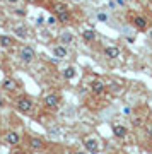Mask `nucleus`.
Returning <instances> with one entry per match:
<instances>
[{
  "instance_id": "nucleus-1",
  "label": "nucleus",
  "mask_w": 152,
  "mask_h": 154,
  "mask_svg": "<svg viewBox=\"0 0 152 154\" xmlns=\"http://www.w3.org/2000/svg\"><path fill=\"white\" fill-rule=\"evenodd\" d=\"M126 17H128L130 24L137 29V31H142V33H144V31H147V29H149V19H147L145 16L137 14V12H133V11H128Z\"/></svg>"
},
{
  "instance_id": "nucleus-2",
  "label": "nucleus",
  "mask_w": 152,
  "mask_h": 154,
  "mask_svg": "<svg viewBox=\"0 0 152 154\" xmlns=\"http://www.w3.org/2000/svg\"><path fill=\"white\" fill-rule=\"evenodd\" d=\"M34 108V101L31 99V96L27 94H19L16 98V110L19 113H24V115H29Z\"/></svg>"
},
{
  "instance_id": "nucleus-3",
  "label": "nucleus",
  "mask_w": 152,
  "mask_h": 154,
  "mask_svg": "<svg viewBox=\"0 0 152 154\" xmlns=\"http://www.w3.org/2000/svg\"><path fill=\"white\" fill-rule=\"evenodd\" d=\"M60 103H62V94L58 91H50L43 96V105L48 110H56Z\"/></svg>"
},
{
  "instance_id": "nucleus-4",
  "label": "nucleus",
  "mask_w": 152,
  "mask_h": 154,
  "mask_svg": "<svg viewBox=\"0 0 152 154\" xmlns=\"http://www.w3.org/2000/svg\"><path fill=\"white\" fill-rule=\"evenodd\" d=\"M2 142L9 147H17L22 142V135L17 130H7V132L2 134Z\"/></svg>"
},
{
  "instance_id": "nucleus-5",
  "label": "nucleus",
  "mask_w": 152,
  "mask_h": 154,
  "mask_svg": "<svg viewBox=\"0 0 152 154\" xmlns=\"http://www.w3.org/2000/svg\"><path fill=\"white\" fill-rule=\"evenodd\" d=\"M19 58H21L22 63H33L36 60V50L29 45H24L19 48Z\"/></svg>"
},
{
  "instance_id": "nucleus-6",
  "label": "nucleus",
  "mask_w": 152,
  "mask_h": 154,
  "mask_svg": "<svg viewBox=\"0 0 152 154\" xmlns=\"http://www.w3.org/2000/svg\"><path fill=\"white\" fill-rule=\"evenodd\" d=\"M27 147H29V151L39 152V151H44V149H46V142H44L43 137H38V135H27Z\"/></svg>"
},
{
  "instance_id": "nucleus-7",
  "label": "nucleus",
  "mask_w": 152,
  "mask_h": 154,
  "mask_svg": "<svg viewBox=\"0 0 152 154\" xmlns=\"http://www.w3.org/2000/svg\"><path fill=\"white\" fill-rule=\"evenodd\" d=\"M82 144H84V149H86L87 152H98L99 151V140L96 135H87V137H84Z\"/></svg>"
},
{
  "instance_id": "nucleus-8",
  "label": "nucleus",
  "mask_w": 152,
  "mask_h": 154,
  "mask_svg": "<svg viewBox=\"0 0 152 154\" xmlns=\"http://www.w3.org/2000/svg\"><path fill=\"white\" fill-rule=\"evenodd\" d=\"M0 88H2V91L4 93H16L17 89H19V82H17L14 77H5L4 81H2V84H0Z\"/></svg>"
},
{
  "instance_id": "nucleus-9",
  "label": "nucleus",
  "mask_w": 152,
  "mask_h": 154,
  "mask_svg": "<svg viewBox=\"0 0 152 154\" xmlns=\"http://www.w3.org/2000/svg\"><path fill=\"white\" fill-rule=\"evenodd\" d=\"M89 88H91V93L96 94V96H101L104 93V89H106V82H104L103 79H93L91 84H89Z\"/></svg>"
},
{
  "instance_id": "nucleus-10",
  "label": "nucleus",
  "mask_w": 152,
  "mask_h": 154,
  "mask_svg": "<svg viewBox=\"0 0 152 154\" xmlns=\"http://www.w3.org/2000/svg\"><path fill=\"white\" fill-rule=\"evenodd\" d=\"M53 57H56L58 60H65L67 57H68V48H67V45H55L53 46Z\"/></svg>"
},
{
  "instance_id": "nucleus-11",
  "label": "nucleus",
  "mask_w": 152,
  "mask_h": 154,
  "mask_svg": "<svg viewBox=\"0 0 152 154\" xmlns=\"http://www.w3.org/2000/svg\"><path fill=\"white\" fill-rule=\"evenodd\" d=\"M103 55L106 57V58H109V60H114V58H118V57L121 55V50H120V46L111 45V46H106V48L103 50Z\"/></svg>"
},
{
  "instance_id": "nucleus-12",
  "label": "nucleus",
  "mask_w": 152,
  "mask_h": 154,
  "mask_svg": "<svg viewBox=\"0 0 152 154\" xmlns=\"http://www.w3.org/2000/svg\"><path fill=\"white\" fill-rule=\"evenodd\" d=\"M111 130H113V135L116 139H125L126 137V127L118 123V122H114L113 125H111Z\"/></svg>"
},
{
  "instance_id": "nucleus-13",
  "label": "nucleus",
  "mask_w": 152,
  "mask_h": 154,
  "mask_svg": "<svg viewBox=\"0 0 152 154\" xmlns=\"http://www.w3.org/2000/svg\"><path fill=\"white\" fill-rule=\"evenodd\" d=\"M68 11V5H67V2H63V0H55L53 4H51V12H53L55 16L56 14H62V12Z\"/></svg>"
},
{
  "instance_id": "nucleus-14",
  "label": "nucleus",
  "mask_w": 152,
  "mask_h": 154,
  "mask_svg": "<svg viewBox=\"0 0 152 154\" xmlns=\"http://www.w3.org/2000/svg\"><path fill=\"white\" fill-rule=\"evenodd\" d=\"M12 33H14V36H17V38H21V39H26L27 36H29V33H27V28L24 26V24L14 26V29H12Z\"/></svg>"
},
{
  "instance_id": "nucleus-15",
  "label": "nucleus",
  "mask_w": 152,
  "mask_h": 154,
  "mask_svg": "<svg viewBox=\"0 0 152 154\" xmlns=\"http://www.w3.org/2000/svg\"><path fill=\"white\" fill-rule=\"evenodd\" d=\"M96 38H98L96 29H84V31H82V39H84L86 43H93V41H96Z\"/></svg>"
},
{
  "instance_id": "nucleus-16",
  "label": "nucleus",
  "mask_w": 152,
  "mask_h": 154,
  "mask_svg": "<svg viewBox=\"0 0 152 154\" xmlns=\"http://www.w3.org/2000/svg\"><path fill=\"white\" fill-rule=\"evenodd\" d=\"M16 45V39L7 36V34H0V46L2 48H12Z\"/></svg>"
},
{
  "instance_id": "nucleus-17",
  "label": "nucleus",
  "mask_w": 152,
  "mask_h": 154,
  "mask_svg": "<svg viewBox=\"0 0 152 154\" xmlns=\"http://www.w3.org/2000/svg\"><path fill=\"white\" fill-rule=\"evenodd\" d=\"M58 43L62 45H72L74 43V34L70 31H63V33L58 36Z\"/></svg>"
},
{
  "instance_id": "nucleus-18",
  "label": "nucleus",
  "mask_w": 152,
  "mask_h": 154,
  "mask_svg": "<svg viewBox=\"0 0 152 154\" xmlns=\"http://www.w3.org/2000/svg\"><path fill=\"white\" fill-rule=\"evenodd\" d=\"M56 17H58L60 24H70V22H72V12H70V9L65 11V12H62V14H56Z\"/></svg>"
},
{
  "instance_id": "nucleus-19",
  "label": "nucleus",
  "mask_w": 152,
  "mask_h": 154,
  "mask_svg": "<svg viewBox=\"0 0 152 154\" xmlns=\"http://www.w3.org/2000/svg\"><path fill=\"white\" fill-rule=\"evenodd\" d=\"M75 74H77V70H75V67H74V65H68V67H65V69L62 70V75L65 77L67 81L74 79V77H75Z\"/></svg>"
},
{
  "instance_id": "nucleus-20",
  "label": "nucleus",
  "mask_w": 152,
  "mask_h": 154,
  "mask_svg": "<svg viewBox=\"0 0 152 154\" xmlns=\"http://www.w3.org/2000/svg\"><path fill=\"white\" fill-rule=\"evenodd\" d=\"M96 19H98L99 22H108L109 21V16L106 14V12L101 11V12H98V14H96Z\"/></svg>"
},
{
  "instance_id": "nucleus-21",
  "label": "nucleus",
  "mask_w": 152,
  "mask_h": 154,
  "mask_svg": "<svg viewBox=\"0 0 152 154\" xmlns=\"http://www.w3.org/2000/svg\"><path fill=\"white\" fill-rule=\"evenodd\" d=\"M145 130H147V135L152 139V120L150 122H145Z\"/></svg>"
},
{
  "instance_id": "nucleus-22",
  "label": "nucleus",
  "mask_w": 152,
  "mask_h": 154,
  "mask_svg": "<svg viewBox=\"0 0 152 154\" xmlns=\"http://www.w3.org/2000/svg\"><path fill=\"white\" fill-rule=\"evenodd\" d=\"M142 123H144V118H142V116H138V118L133 120V127H140Z\"/></svg>"
},
{
  "instance_id": "nucleus-23",
  "label": "nucleus",
  "mask_w": 152,
  "mask_h": 154,
  "mask_svg": "<svg viewBox=\"0 0 152 154\" xmlns=\"http://www.w3.org/2000/svg\"><path fill=\"white\" fill-rule=\"evenodd\" d=\"M56 22H58V17L56 16H51V17H48V24H56Z\"/></svg>"
},
{
  "instance_id": "nucleus-24",
  "label": "nucleus",
  "mask_w": 152,
  "mask_h": 154,
  "mask_svg": "<svg viewBox=\"0 0 152 154\" xmlns=\"http://www.w3.org/2000/svg\"><path fill=\"white\" fill-rule=\"evenodd\" d=\"M24 2L31 4V5H38V4H41V2H43V0H24Z\"/></svg>"
},
{
  "instance_id": "nucleus-25",
  "label": "nucleus",
  "mask_w": 152,
  "mask_h": 154,
  "mask_svg": "<svg viewBox=\"0 0 152 154\" xmlns=\"http://www.w3.org/2000/svg\"><path fill=\"white\" fill-rule=\"evenodd\" d=\"M123 115H132V108L130 106H125V108H123Z\"/></svg>"
},
{
  "instance_id": "nucleus-26",
  "label": "nucleus",
  "mask_w": 152,
  "mask_h": 154,
  "mask_svg": "<svg viewBox=\"0 0 152 154\" xmlns=\"http://www.w3.org/2000/svg\"><path fill=\"white\" fill-rule=\"evenodd\" d=\"M147 12H149V16H150V19H152V4L147 5Z\"/></svg>"
},
{
  "instance_id": "nucleus-27",
  "label": "nucleus",
  "mask_w": 152,
  "mask_h": 154,
  "mask_svg": "<svg viewBox=\"0 0 152 154\" xmlns=\"http://www.w3.org/2000/svg\"><path fill=\"white\" fill-rule=\"evenodd\" d=\"M7 4H12V5H16V4H19V2H21V0H5Z\"/></svg>"
},
{
  "instance_id": "nucleus-28",
  "label": "nucleus",
  "mask_w": 152,
  "mask_h": 154,
  "mask_svg": "<svg viewBox=\"0 0 152 154\" xmlns=\"http://www.w3.org/2000/svg\"><path fill=\"white\" fill-rule=\"evenodd\" d=\"M0 62H2V53H0Z\"/></svg>"
},
{
  "instance_id": "nucleus-29",
  "label": "nucleus",
  "mask_w": 152,
  "mask_h": 154,
  "mask_svg": "<svg viewBox=\"0 0 152 154\" xmlns=\"http://www.w3.org/2000/svg\"><path fill=\"white\" fill-rule=\"evenodd\" d=\"M150 39H152V33H150Z\"/></svg>"
}]
</instances>
